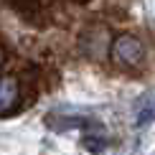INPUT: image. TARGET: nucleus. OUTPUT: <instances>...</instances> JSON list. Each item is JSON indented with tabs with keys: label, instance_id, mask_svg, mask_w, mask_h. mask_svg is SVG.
Instances as JSON below:
<instances>
[{
	"label": "nucleus",
	"instance_id": "f257e3e1",
	"mask_svg": "<svg viewBox=\"0 0 155 155\" xmlns=\"http://www.w3.org/2000/svg\"><path fill=\"white\" fill-rule=\"evenodd\" d=\"M112 59H114V64H120L125 69H135L145 59V48L132 33H122L112 43Z\"/></svg>",
	"mask_w": 155,
	"mask_h": 155
},
{
	"label": "nucleus",
	"instance_id": "f03ea898",
	"mask_svg": "<svg viewBox=\"0 0 155 155\" xmlns=\"http://www.w3.org/2000/svg\"><path fill=\"white\" fill-rule=\"evenodd\" d=\"M153 117H155V97H147V99H143V104H140L137 122H140V125H145V122H150Z\"/></svg>",
	"mask_w": 155,
	"mask_h": 155
}]
</instances>
